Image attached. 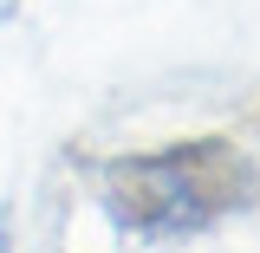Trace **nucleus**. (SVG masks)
<instances>
[{
	"mask_svg": "<svg viewBox=\"0 0 260 253\" xmlns=\"http://www.w3.org/2000/svg\"><path fill=\"white\" fill-rule=\"evenodd\" d=\"M254 195H260V169L228 136H189V143L137 150V156H117L104 169L111 221L143 234V240L208 234L215 221L241 214Z\"/></svg>",
	"mask_w": 260,
	"mask_h": 253,
	"instance_id": "f257e3e1",
	"label": "nucleus"
}]
</instances>
